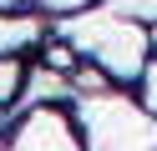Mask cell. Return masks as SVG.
Segmentation results:
<instances>
[{
	"mask_svg": "<svg viewBox=\"0 0 157 151\" xmlns=\"http://www.w3.org/2000/svg\"><path fill=\"white\" fill-rule=\"evenodd\" d=\"M41 20H15V15H5V5H0V56H15V50H25V45H36L41 40Z\"/></svg>",
	"mask_w": 157,
	"mask_h": 151,
	"instance_id": "obj_1",
	"label": "cell"
},
{
	"mask_svg": "<svg viewBox=\"0 0 157 151\" xmlns=\"http://www.w3.org/2000/svg\"><path fill=\"white\" fill-rule=\"evenodd\" d=\"M122 5H132V10H142V15H157V0H122Z\"/></svg>",
	"mask_w": 157,
	"mask_h": 151,
	"instance_id": "obj_2",
	"label": "cell"
},
{
	"mask_svg": "<svg viewBox=\"0 0 157 151\" xmlns=\"http://www.w3.org/2000/svg\"><path fill=\"white\" fill-rule=\"evenodd\" d=\"M147 45H152V50H157V25H147Z\"/></svg>",
	"mask_w": 157,
	"mask_h": 151,
	"instance_id": "obj_3",
	"label": "cell"
}]
</instances>
